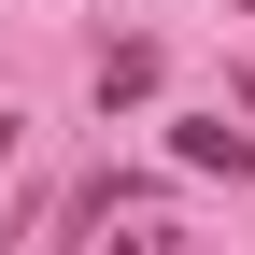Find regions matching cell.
Returning a JSON list of instances; mask_svg holds the SVG:
<instances>
[{"instance_id":"6da1fadb","label":"cell","mask_w":255,"mask_h":255,"mask_svg":"<svg viewBox=\"0 0 255 255\" xmlns=\"http://www.w3.org/2000/svg\"><path fill=\"white\" fill-rule=\"evenodd\" d=\"M170 156H184V170H227V184H255V142H241L227 114H170Z\"/></svg>"},{"instance_id":"7a4b0ae2","label":"cell","mask_w":255,"mask_h":255,"mask_svg":"<svg viewBox=\"0 0 255 255\" xmlns=\"http://www.w3.org/2000/svg\"><path fill=\"white\" fill-rule=\"evenodd\" d=\"M100 100H156V43H114L100 57Z\"/></svg>"},{"instance_id":"3957f363","label":"cell","mask_w":255,"mask_h":255,"mask_svg":"<svg viewBox=\"0 0 255 255\" xmlns=\"http://www.w3.org/2000/svg\"><path fill=\"white\" fill-rule=\"evenodd\" d=\"M227 14H255V0H227Z\"/></svg>"}]
</instances>
